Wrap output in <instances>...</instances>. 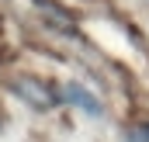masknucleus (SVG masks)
Segmentation results:
<instances>
[{
    "label": "nucleus",
    "mask_w": 149,
    "mask_h": 142,
    "mask_svg": "<svg viewBox=\"0 0 149 142\" xmlns=\"http://www.w3.org/2000/svg\"><path fill=\"white\" fill-rule=\"evenodd\" d=\"M66 101H73V104H80L87 114H101V104H97V97H90L80 83H70L66 87Z\"/></svg>",
    "instance_id": "obj_1"
},
{
    "label": "nucleus",
    "mask_w": 149,
    "mask_h": 142,
    "mask_svg": "<svg viewBox=\"0 0 149 142\" xmlns=\"http://www.w3.org/2000/svg\"><path fill=\"white\" fill-rule=\"evenodd\" d=\"M135 142H149V125H142V128H135Z\"/></svg>",
    "instance_id": "obj_2"
}]
</instances>
